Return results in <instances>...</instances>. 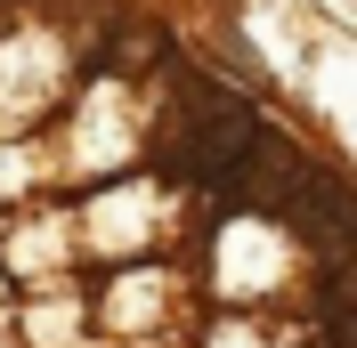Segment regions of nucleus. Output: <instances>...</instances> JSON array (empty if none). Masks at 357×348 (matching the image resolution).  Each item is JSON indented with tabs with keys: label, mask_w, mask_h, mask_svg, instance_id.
I'll return each mask as SVG.
<instances>
[{
	"label": "nucleus",
	"mask_w": 357,
	"mask_h": 348,
	"mask_svg": "<svg viewBox=\"0 0 357 348\" xmlns=\"http://www.w3.org/2000/svg\"><path fill=\"white\" fill-rule=\"evenodd\" d=\"M260 113L244 106V97H227V89H203V113H187V130L171 138V171L195 178V187H227V178L252 162V146H260Z\"/></svg>",
	"instance_id": "f257e3e1"
}]
</instances>
